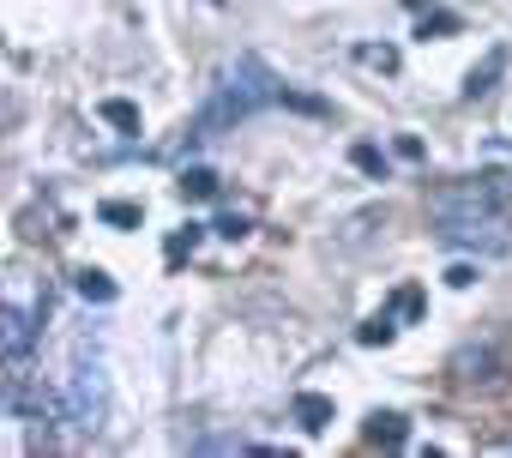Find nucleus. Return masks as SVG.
<instances>
[{
  "mask_svg": "<svg viewBox=\"0 0 512 458\" xmlns=\"http://www.w3.org/2000/svg\"><path fill=\"white\" fill-rule=\"evenodd\" d=\"M434 236L446 248L506 254L512 248V175H464L428 193Z\"/></svg>",
  "mask_w": 512,
  "mask_h": 458,
  "instance_id": "1",
  "label": "nucleus"
},
{
  "mask_svg": "<svg viewBox=\"0 0 512 458\" xmlns=\"http://www.w3.org/2000/svg\"><path fill=\"white\" fill-rule=\"evenodd\" d=\"M266 109H302V115H326V103L320 97H296L260 55H235L223 73H217V85H211V103L199 109V121H193V139H217L223 127H235V121H253V115H266Z\"/></svg>",
  "mask_w": 512,
  "mask_h": 458,
  "instance_id": "2",
  "label": "nucleus"
},
{
  "mask_svg": "<svg viewBox=\"0 0 512 458\" xmlns=\"http://www.w3.org/2000/svg\"><path fill=\"white\" fill-rule=\"evenodd\" d=\"M61 410H67V428L73 434H97L109 422V368H103V350L97 344H73L67 356V374H61Z\"/></svg>",
  "mask_w": 512,
  "mask_h": 458,
  "instance_id": "3",
  "label": "nucleus"
},
{
  "mask_svg": "<svg viewBox=\"0 0 512 458\" xmlns=\"http://www.w3.org/2000/svg\"><path fill=\"white\" fill-rule=\"evenodd\" d=\"M43 338V308H19V302H0V356L7 368H25V356Z\"/></svg>",
  "mask_w": 512,
  "mask_h": 458,
  "instance_id": "4",
  "label": "nucleus"
},
{
  "mask_svg": "<svg viewBox=\"0 0 512 458\" xmlns=\"http://www.w3.org/2000/svg\"><path fill=\"white\" fill-rule=\"evenodd\" d=\"M290 416L302 422V434H326V428L338 422V404H332L326 392H296V404H290Z\"/></svg>",
  "mask_w": 512,
  "mask_h": 458,
  "instance_id": "5",
  "label": "nucleus"
},
{
  "mask_svg": "<svg viewBox=\"0 0 512 458\" xmlns=\"http://www.w3.org/2000/svg\"><path fill=\"white\" fill-rule=\"evenodd\" d=\"M506 61H512V55H506V49L494 43V49H488V55H482V61H476L470 73H464V103H476V97H488V91H494V79L506 73Z\"/></svg>",
  "mask_w": 512,
  "mask_h": 458,
  "instance_id": "6",
  "label": "nucleus"
},
{
  "mask_svg": "<svg viewBox=\"0 0 512 458\" xmlns=\"http://www.w3.org/2000/svg\"><path fill=\"white\" fill-rule=\"evenodd\" d=\"M362 440H368V446H404V440H410V422H404L398 410H368Z\"/></svg>",
  "mask_w": 512,
  "mask_h": 458,
  "instance_id": "7",
  "label": "nucleus"
},
{
  "mask_svg": "<svg viewBox=\"0 0 512 458\" xmlns=\"http://www.w3.org/2000/svg\"><path fill=\"white\" fill-rule=\"evenodd\" d=\"M193 458H211V452H272V446H260V440H247V434H187L181 440Z\"/></svg>",
  "mask_w": 512,
  "mask_h": 458,
  "instance_id": "8",
  "label": "nucleus"
},
{
  "mask_svg": "<svg viewBox=\"0 0 512 458\" xmlns=\"http://www.w3.org/2000/svg\"><path fill=\"white\" fill-rule=\"evenodd\" d=\"M73 290H79L85 302H97V308H109V302L121 296V290H115V278H109L103 266H79V272H73Z\"/></svg>",
  "mask_w": 512,
  "mask_h": 458,
  "instance_id": "9",
  "label": "nucleus"
},
{
  "mask_svg": "<svg viewBox=\"0 0 512 458\" xmlns=\"http://www.w3.org/2000/svg\"><path fill=\"white\" fill-rule=\"evenodd\" d=\"M175 193H181V199H217V175H211L205 163H187L181 181H175Z\"/></svg>",
  "mask_w": 512,
  "mask_h": 458,
  "instance_id": "10",
  "label": "nucleus"
},
{
  "mask_svg": "<svg viewBox=\"0 0 512 458\" xmlns=\"http://www.w3.org/2000/svg\"><path fill=\"white\" fill-rule=\"evenodd\" d=\"M392 338H398V314H392V308H380L374 320L356 326V344H392Z\"/></svg>",
  "mask_w": 512,
  "mask_h": 458,
  "instance_id": "11",
  "label": "nucleus"
},
{
  "mask_svg": "<svg viewBox=\"0 0 512 458\" xmlns=\"http://www.w3.org/2000/svg\"><path fill=\"white\" fill-rule=\"evenodd\" d=\"M97 217H103L109 229H139V217H145V211H139L133 199H103V205H97Z\"/></svg>",
  "mask_w": 512,
  "mask_h": 458,
  "instance_id": "12",
  "label": "nucleus"
},
{
  "mask_svg": "<svg viewBox=\"0 0 512 458\" xmlns=\"http://www.w3.org/2000/svg\"><path fill=\"white\" fill-rule=\"evenodd\" d=\"M356 61L374 67V73H398V49L392 43H356Z\"/></svg>",
  "mask_w": 512,
  "mask_h": 458,
  "instance_id": "13",
  "label": "nucleus"
},
{
  "mask_svg": "<svg viewBox=\"0 0 512 458\" xmlns=\"http://www.w3.org/2000/svg\"><path fill=\"white\" fill-rule=\"evenodd\" d=\"M103 121H109V127H121V133H139V103L109 97V103H103Z\"/></svg>",
  "mask_w": 512,
  "mask_h": 458,
  "instance_id": "14",
  "label": "nucleus"
},
{
  "mask_svg": "<svg viewBox=\"0 0 512 458\" xmlns=\"http://www.w3.org/2000/svg\"><path fill=\"white\" fill-rule=\"evenodd\" d=\"M452 31H458V13H434V7H428V13L416 19V37H422V43H428V37H452Z\"/></svg>",
  "mask_w": 512,
  "mask_h": 458,
  "instance_id": "15",
  "label": "nucleus"
},
{
  "mask_svg": "<svg viewBox=\"0 0 512 458\" xmlns=\"http://www.w3.org/2000/svg\"><path fill=\"white\" fill-rule=\"evenodd\" d=\"M386 308H392V314H398V320H422V308H428V296H422V290H416V284H404V290H398V296H392V302H386Z\"/></svg>",
  "mask_w": 512,
  "mask_h": 458,
  "instance_id": "16",
  "label": "nucleus"
},
{
  "mask_svg": "<svg viewBox=\"0 0 512 458\" xmlns=\"http://www.w3.org/2000/svg\"><path fill=\"white\" fill-rule=\"evenodd\" d=\"M350 163H356L362 175H374V181H386V151H380V145H356V151H350Z\"/></svg>",
  "mask_w": 512,
  "mask_h": 458,
  "instance_id": "17",
  "label": "nucleus"
},
{
  "mask_svg": "<svg viewBox=\"0 0 512 458\" xmlns=\"http://www.w3.org/2000/svg\"><path fill=\"white\" fill-rule=\"evenodd\" d=\"M199 236H205V223H187L181 236H169V260H181V254H193L199 248Z\"/></svg>",
  "mask_w": 512,
  "mask_h": 458,
  "instance_id": "18",
  "label": "nucleus"
},
{
  "mask_svg": "<svg viewBox=\"0 0 512 458\" xmlns=\"http://www.w3.org/2000/svg\"><path fill=\"white\" fill-rule=\"evenodd\" d=\"M211 229H217L223 242H241V236H247V217H241V211H223V217H217Z\"/></svg>",
  "mask_w": 512,
  "mask_h": 458,
  "instance_id": "19",
  "label": "nucleus"
},
{
  "mask_svg": "<svg viewBox=\"0 0 512 458\" xmlns=\"http://www.w3.org/2000/svg\"><path fill=\"white\" fill-rule=\"evenodd\" d=\"M446 284H452V290H470V284H476V272H470V266H452V272H446Z\"/></svg>",
  "mask_w": 512,
  "mask_h": 458,
  "instance_id": "20",
  "label": "nucleus"
},
{
  "mask_svg": "<svg viewBox=\"0 0 512 458\" xmlns=\"http://www.w3.org/2000/svg\"><path fill=\"white\" fill-rule=\"evenodd\" d=\"M404 7H416V13H428V7H422V0H404Z\"/></svg>",
  "mask_w": 512,
  "mask_h": 458,
  "instance_id": "21",
  "label": "nucleus"
},
{
  "mask_svg": "<svg viewBox=\"0 0 512 458\" xmlns=\"http://www.w3.org/2000/svg\"><path fill=\"white\" fill-rule=\"evenodd\" d=\"M205 7H229V0H205Z\"/></svg>",
  "mask_w": 512,
  "mask_h": 458,
  "instance_id": "22",
  "label": "nucleus"
},
{
  "mask_svg": "<svg viewBox=\"0 0 512 458\" xmlns=\"http://www.w3.org/2000/svg\"><path fill=\"white\" fill-rule=\"evenodd\" d=\"M506 452H512V440H506Z\"/></svg>",
  "mask_w": 512,
  "mask_h": 458,
  "instance_id": "23",
  "label": "nucleus"
}]
</instances>
